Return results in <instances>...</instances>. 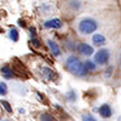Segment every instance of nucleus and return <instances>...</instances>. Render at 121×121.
Here are the masks:
<instances>
[{
    "instance_id": "nucleus-1",
    "label": "nucleus",
    "mask_w": 121,
    "mask_h": 121,
    "mask_svg": "<svg viewBox=\"0 0 121 121\" xmlns=\"http://www.w3.org/2000/svg\"><path fill=\"white\" fill-rule=\"evenodd\" d=\"M67 68L73 74H75L78 76H84L87 73V70L85 68V64L80 59H78L76 57H69L67 59Z\"/></svg>"
},
{
    "instance_id": "nucleus-2",
    "label": "nucleus",
    "mask_w": 121,
    "mask_h": 121,
    "mask_svg": "<svg viewBox=\"0 0 121 121\" xmlns=\"http://www.w3.org/2000/svg\"><path fill=\"white\" fill-rule=\"evenodd\" d=\"M98 24L97 22L95 21V19H84V21L80 22L79 24V30L81 32L82 34H91V33H93L95 30L97 29Z\"/></svg>"
},
{
    "instance_id": "nucleus-3",
    "label": "nucleus",
    "mask_w": 121,
    "mask_h": 121,
    "mask_svg": "<svg viewBox=\"0 0 121 121\" xmlns=\"http://www.w3.org/2000/svg\"><path fill=\"white\" fill-rule=\"evenodd\" d=\"M109 59V51L108 50H100V51H98L95 56V60L96 63L99 64V65H104Z\"/></svg>"
},
{
    "instance_id": "nucleus-4",
    "label": "nucleus",
    "mask_w": 121,
    "mask_h": 121,
    "mask_svg": "<svg viewBox=\"0 0 121 121\" xmlns=\"http://www.w3.org/2000/svg\"><path fill=\"white\" fill-rule=\"evenodd\" d=\"M79 51L84 56H91L93 53V47L87 44H81V45H79Z\"/></svg>"
},
{
    "instance_id": "nucleus-5",
    "label": "nucleus",
    "mask_w": 121,
    "mask_h": 121,
    "mask_svg": "<svg viewBox=\"0 0 121 121\" xmlns=\"http://www.w3.org/2000/svg\"><path fill=\"white\" fill-rule=\"evenodd\" d=\"M44 26H45L46 28H55V29H58V28L62 27V22H60L59 19H57V18H53V19H50V21L45 22Z\"/></svg>"
},
{
    "instance_id": "nucleus-6",
    "label": "nucleus",
    "mask_w": 121,
    "mask_h": 121,
    "mask_svg": "<svg viewBox=\"0 0 121 121\" xmlns=\"http://www.w3.org/2000/svg\"><path fill=\"white\" fill-rule=\"evenodd\" d=\"M92 41H93V44H95L96 46H103V45L107 43V40H105V38H104L102 34H96V35H93V38H92Z\"/></svg>"
},
{
    "instance_id": "nucleus-7",
    "label": "nucleus",
    "mask_w": 121,
    "mask_h": 121,
    "mask_svg": "<svg viewBox=\"0 0 121 121\" xmlns=\"http://www.w3.org/2000/svg\"><path fill=\"white\" fill-rule=\"evenodd\" d=\"M99 114L102 115L103 117H109L112 115V110H110V107L107 104H103L102 107L99 108Z\"/></svg>"
},
{
    "instance_id": "nucleus-8",
    "label": "nucleus",
    "mask_w": 121,
    "mask_h": 121,
    "mask_svg": "<svg viewBox=\"0 0 121 121\" xmlns=\"http://www.w3.org/2000/svg\"><path fill=\"white\" fill-rule=\"evenodd\" d=\"M48 46H50V48H51V51H52V53H53L55 56H59V55H60L59 47H58V45H57L55 41H52V40H48Z\"/></svg>"
},
{
    "instance_id": "nucleus-9",
    "label": "nucleus",
    "mask_w": 121,
    "mask_h": 121,
    "mask_svg": "<svg viewBox=\"0 0 121 121\" xmlns=\"http://www.w3.org/2000/svg\"><path fill=\"white\" fill-rule=\"evenodd\" d=\"M43 73L47 75V79H48V80H52V78H56L55 73L52 72V69H48V68H44V69H43Z\"/></svg>"
},
{
    "instance_id": "nucleus-10",
    "label": "nucleus",
    "mask_w": 121,
    "mask_h": 121,
    "mask_svg": "<svg viewBox=\"0 0 121 121\" xmlns=\"http://www.w3.org/2000/svg\"><path fill=\"white\" fill-rule=\"evenodd\" d=\"M1 73L4 74L5 78H11V76L13 75V72H12V70L10 69L9 67H4V68L1 69Z\"/></svg>"
},
{
    "instance_id": "nucleus-11",
    "label": "nucleus",
    "mask_w": 121,
    "mask_h": 121,
    "mask_svg": "<svg viewBox=\"0 0 121 121\" xmlns=\"http://www.w3.org/2000/svg\"><path fill=\"white\" fill-rule=\"evenodd\" d=\"M10 38L12 39V41H18V32L17 29H11L10 30Z\"/></svg>"
},
{
    "instance_id": "nucleus-12",
    "label": "nucleus",
    "mask_w": 121,
    "mask_h": 121,
    "mask_svg": "<svg viewBox=\"0 0 121 121\" xmlns=\"http://www.w3.org/2000/svg\"><path fill=\"white\" fill-rule=\"evenodd\" d=\"M7 93V86L5 82H0V96H5Z\"/></svg>"
},
{
    "instance_id": "nucleus-13",
    "label": "nucleus",
    "mask_w": 121,
    "mask_h": 121,
    "mask_svg": "<svg viewBox=\"0 0 121 121\" xmlns=\"http://www.w3.org/2000/svg\"><path fill=\"white\" fill-rule=\"evenodd\" d=\"M85 68H86V70H95L96 69V64L93 62H91V60H87L86 64H85Z\"/></svg>"
},
{
    "instance_id": "nucleus-14",
    "label": "nucleus",
    "mask_w": 121,
    "mask_h": 121,
    "mask_svg": "<svg viewBox=\"0 0 121 121\" xmlns=\"http://www.w3.org/2000/svg\"><path fill=\"white\" fill-rule=\"evenodd\" d=\"M1 104L5 107V109H6V112H9V113H11L12 112V109H11V107H10V104L7 103V102H5V100H1Z\"/></svg>"
},
{
    "instance_id": "nucleus-15",
    "label": "nucleus",
    "mask_w": 121,
    "mask_h": 121,
    "mask_svg": "<svg viewBox=\"0 0 121 121\" xmlns=\"http://www.w3.org/2000/svg\"><path fill=\"white\" fill-rule=\"evenodd\" d=\"M32 41H33V44H34L35 46H40V45H41V43H39V40L35 39L34 36H33V40H32Z\"/></svg>"
},
{
    "instance_id": "nucleus-16",
    "label": "nucleus",
    "mask_w": 121,
    "mask_h": 121,
    "mask_svg": "<svg viewBox=\"0 0 121 121\" xmlns=\"http://www.w3.org/2000/svg\"><path fill=\"white\" fill-rule=\"evenodd\" d=\"M41 120H53V117L50 115H41Z\"/></svg>"
},
{
    "instance_id": "nucleus-17",
    "label": "nucleus",
    "mask_w": 121,
    "mask_h": 121,
    "mask_svg": "<svg viewBox=\"0 0 121 121\" xmlns=\"http://www.w3.org/2000/svg\"><path fill=\"white\" fill-rule=\"evenodd\" d=\"M84 120H95L92 116H84Z\"/></svg>"
},
{
    "instance_id": "nucleus-18",
    "label": "nucleus",
    "mask_w": 121,
    "mask_h": 121,
    "mask_svg": "<svg viewBox=\"0 0 121 121\" xmlns=\"http://www.w3.org/2000/svg\"><path fill=\"white\" fill-rule=\"evenodd\" d=\"M30 32H32V36H35V29H34V28L30 29Z\"/></svg>"
},
{
    "instance_id": "nucleus-19",
    "label": "nucleus",
    "mask_w": 121,
    "mask_h": 121,
    "mask_svg": "<svg viewBox=\"0 0 121 121\" xmlns=\"http://www.w3.org/2000/svg\"><path fill=\"white\" fill-rule=\"evenodd\" d=\"M19 26H21V27H26V23L23 22V21H19V23H18Z\"/></svg>"
}]
</instances>
